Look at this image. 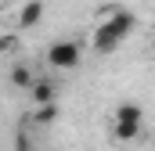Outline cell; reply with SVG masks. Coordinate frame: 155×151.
Listing matches in <instances>:
<instances>
[{
	"mask_svg": "<svg viewBox=\"0 0 155 151\" xmlns=\"http://www.w3.org/2000/svg\"><path fill=\"white\" fill-rule=\"evenodd\" d=\"M152 50H155V40H152Z\"/></svg>",
	"mask_w": 155,
	"mask_h": 151,
	"instance_id": "obj_10",
	"label": "cell"
},
{
	"mask_svg": "<svg viewBox=\"0 0 155 151\" xmlns=\"http://www.w3.org/2000/svg\"><path fill=\"white\" fill-rule=\"evenodd\" d=\"M43 0H25L22 4V11H18V29H33V25H40L43 22Z\"/></svg>",
	"mask_w": 155,
	"mask_h": 151,
	"instance_id": "obj_4",
	"label": "cell"
},
{
	"mask_svg": "<svg viewBox=\"0 0 155 151\" xmlns=\"http://www.w3.org/2000/svg\"><path fill=\"white\" fill-rule=\"evenodd\" d=\"M134 25H137V18H134V11H126V7H116V11H108V18L94 29V36H90V47H94V54H112L119 50L130 33H134Z\"/></svg>",
	"mask_w": 155,
	"mask_h": 151,
	"instance_id": "obj_1",
	"label": "cell"
},
{
	"mask_svg": "<svg viewBox=\"0 0 155 151\" xmlns=\"http://www.w3.org/2000/svg\"><path fill=\"white\" fill-rule=\"evenodd\" d=\"M11 83H15L18 90H29V86L36 83V76H33L29 65H15V69H11Z\"/></svg>",
	"mask_w": 155,
	"mask_h": 151,
	"instance_id": "obj_6",
	"label": "cell"
},
{
	"mask_svg": "<svg viewBox=\"0 0 155 151\" xmlns=\"http://www.w3.org/2000/svg\"><path fill=\"white\" fill-rule=\"evenodd\" d=\"M0 43H4V50H15V47H18V40H15V36H11V33H7V36H4V40H0Z\"/></svg>",
	"mask_w": 155,
	"mask_h": 151,
	"instance_id": "obj_9",
	"label": "cell"
},
{
	"mask_svg": "<svg viewBox=\"0 0 155 151\" xmlns=\"http://www.w3.org/2000/svg\"><path fill=\"white\" fill-rule=\"evenodd\" d=\"M112 119H141L144 122V108L137 101H123V104H116V115Z\"/></svg>",
	"mask_w": 155,
	"mask_h": 151,
	"instance_id": "obj_7",
	"label": "cell"
},
{
	"mask_svg": "<svg viewBox=\"0 0 155 151\" xmlns=\"http://www.w3.org/2000/svg\"><path fill=\"white\" fill-rule=\"evenodd\" d=\"M152 4H155V0H152Z\"/></svg>",
	"mask_w": 155,
	"mask_h": 151,
	"instance_id": "obj_11",
	"label": "cell"
},
{
	"mask_svg": "<svg viewBox=\"0 0 155 151\" xmlns=\"http://www.w3.org/2000/svg\"><path fill=\"white\" fill-rule=\"evenodd\" d=\"M54 97H58V90H54V83H47V79H36L33 86H29V101L33 104H54Z\"/></svg>",
	"mask_w": 155,
	"mask_h": 151,
	"instance_id": "obj_5",
	"label": "cell"
},
{
	"mask_svg": "<svg viewBox=\"0 0 155 151\" xmlns=\"http://www.w3.org/2000/svg\"><path fill=\"white\" fill-rule=\"evenodd\" d=\"M83 61V43L76 40H54L47 47V65L51 69H76Z\"/></svg>",
	"mask_w": 155,
	"mask_h": 151,
	"instance_id": "obj_2",
	"label": "cell"
},
{
	"mask_svg": "<svg viewBox=\"0 0 155 151\" xmlns=\"http://www.w3.org/2000/svg\"><path fill=\"white\" fill-rule=\"evenodd\" d=\"M141 133H144V122L141 119H112V137H116L119 144H130Z\"/></svg>",
	"mask_w": 155,
	"mask_h": 151,
	"instance_id": "obj_3",
	"label": "cell"
},
{
	"mask_svg": "<svg viewBox=\"0 0 155 151\" xmlns=\"http://www.w3.org/2000/svg\"><path fill=\"white\" fill-rule=\"evenodd\" d=\"M36 119L40 122H54V119H58V101H54V104H40Z\"/></svg>",
	"mask_w": 155,
	"mask_h": 151,
	"instance_id": "obj_8",
	"label": "cell"
}]
</instances>
